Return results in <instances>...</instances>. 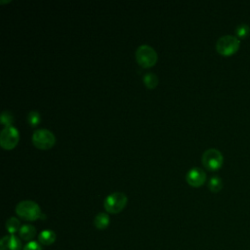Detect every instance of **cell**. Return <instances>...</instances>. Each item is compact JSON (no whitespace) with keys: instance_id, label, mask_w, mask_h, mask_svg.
Masks as SVG:
<instances>
[{"instance_id":"6da1fadb","label":"cell","mask_w":250,"mask_h":250,"mask_svg":"<svg viewBox=\"0 0 250 250\" xmlns=\"http://www.w3.org/2000/svg\"><path fill=\"white\" fill-rule=\"evenodd\" d=\"M16 213L26 221H35L41 217L39 205L32 200H22L16 206Z\"/></svg>"},{"instance_id":"7a4b0ae2","label":"cell","mask_w":250,"mask_h":250,"mask_svg":"<svg viewBox=\"0 0 250 250\" xmlns=\"http://www.w3.org/2000/svg\"><path fill=\"white\" fill-rule=\"evenodd\" d=\"M240 45L239 39L230 34L221 36L216 42V50L223 56H229L235 53Z\"/></svg>"},{"instance_id":"3957f363","label":"cell","mask_w":250,"mask_h":250,"mask_svg":"<svg viewBox=\"0 0 250 250\" xmlns=\"http://www.w3.org/2000/svg\"><path fill=\"white\" fill-rule=\"evenodd\" d=\"M127 204V196L125 193L115 191L107 195L104 201V209L111 214L119 213Z\"/></svg>"},{"instance_id":"277c9868","label":"cell","mask_w":250,"mask_h":250,"mask_svg":"<svg viewBox=\"0 0 250 250\" xmlns=\"http://www.w3.org/2000/svg\"><path fill=\"white\" fill-rule=\"evenodd\" d=\"M136 59L143 67H150L157 61V53L151 46L144 44L137 48Z\"/></svg>"},{"instance_id":"5b68a950","label":"cell","mask_w":250,"mask_h":250,"mask_svg":"<svg viewBox=\"0 0 250 250\" xmlns=\"http://www.w3.org/2000/svg\"><path fill=\"white\" fill-rule=\"evenodd\" d=\"M56 138L48 129H37L32 134V143L40 149H48L54 146Z\"/></svg>"},{"instance_id":"8992f818","label":"cell","mask_w":250,"mask_h":250,"mask_svg":"<svg viewBox=\"0 0 250 250\" xmlns=\"http://www.w3.org/2000/svg\"><path fill=\"white\" fill-rule=\"evenodd\" d=\"M201 161L203 165L211 171H215L219 169L224 161V157L222 152L217 148H208L206 149L201 157Z\"/></svg>"},{"instance_id":"52a82bcc","label":"cell","mask_w":250,"mask_h":250,"mask_svg":"<svg viewBox=\"0 0 250 250\" xmlns=\"http://www.w3.org/2000/svg\"><path fill=\"white\" fill-rule=\"evenodd\" d=\"M19 137V131L16 127H5L0 134V145L5 149H12L18 144Z\"/></svg>"},{"instance_id":"ba28073f","label":"cell","mask_w":250,"mask_h":250,"mask_svg":"<svg viewBox=\"0 0 250 250\" xmlns=\"http://www.w3.org/2000/svg\"><path fill=\"white\" fill-rule=\"evenodd\" d=\"M187 182L192 187H199L203 185L206 180V173L199 167H192L186 175Z\"/></svg>"},{"instance_id":"9c48e42d","label":"cell","mask_w":250,"mask_h":250,"mask_svg":"<svg viewBox=\"0 0 250 250\" xmlns=\"http://www.w3.org/2000/svg\"><path fill=\"white\" fill-rule=\"evenodd\" d=\"M0 250H21V241L15 234H8L0 240Z\"/></svg>"},{"instance_id":"30bf717a","label":"cell","mask_w":250,"mask_h":250,"mask_svg":"<svg viewBox=\"0 0 250 250\" xmlns=\"http://www.w3.org/2000/svg\"><path fill=\"white\" fill-rule=\"evenodd\" d=\"M56 233L52 229H44L38 235V241L42 245H51L56 241Z\"/></svg>"},{"instance_id":"8fae6325","label":"cell","mask_w":250,"mask_h":250,"mask_svg":"<svg viewBox=\"0 0 250 250\" xmlns=\"http://www.w3.org/2000/svg\"><path fill=\"white\" fill-rule=\"evenodd\" d=\"M20 237L25 241H31L36 234V229L32 225H23L19 230Z\"/></svg>"},{"instance_id":"7c38bea8","label":"cell","mask_w":250,"mask_h":250,"mask_svg":"<svg viewBox=\"0 0 250 250\" xmlns=\"http://www.w3.org/2000/svg\"><path fill=\"white\" fill-rule=\"evenodd\" d=\"M94 225L98 229H104L109 225V217L106 213L101 212L96 215L94 219Z\"/></svg>"},{"instance_id":"4fadbf2b","label":"cell","mask_w":250,"mask_h":250,"mask_svg":"<svg viewBox=\"0 0 250 250\" xmlns=\"http://www.w3.org/2000/svg\"><path fill=\"white\" fill-rule=\"evenodd\" d=\"M21 229V223L20 221L15 218V217H11L9 220H7L6 222V229L10 234H14L17 231H19Z\"/></svg>"},{"instance_id":"5bb4252c","label":"cell","mask_w":250,"mask_h":250,"mask_svg":"<svg viewBox=\"0 0 250 250\" xmlns=\"http://www.w3.org/2000/svg\"><path fill=\"white\" fill-rule=\"evenodd\" d=\"M208 188L213 192H218L223 188L222 179L219 176H213L208 181Z\"/></svg>"},{"instance_id":"9a60e30c","label":"cell","mask_w":250,"mask_h":250,"mask_svg":"<svg viewBox=\"0 0 250 250\" xmlns=\"http://www.w3.org/2000/svg\"><path fill=\"white\" fill-rule=\"evenodd\" d=\"M250 33V26L249 24L245 23V22H241L239 24L236 25L235 27V34L236 37L238 38H245L248 36V34Z\"/></svg>"},{"instance_id":"2e32d148","label":"cell","mask_w":250,"mask_h":250,"mask_svg":"<svg viewBox=\"0 0 250 250\" xmlns=\"http://www.w3.org/2000/svg\"><path fill=\"white\" fill-rule=\"evenodd\" d=\"M144 82L147 88L152 89V88L156 87V85L158 83V78L154 73L148 72L144 76Z\"/></svg>"},{"instance_id":"e0dca14e","label":"cell","mask_w":250,"mask_h":250,"mask_svg":"<svg viewBox=\"0 0 250 250\" xmlns=\"http://www.w3.org/2000/svg\"><path fill=\"white\" fill-rule=\"evenodd\" d=\"M14 122V116L9 110H4L1 113V123L5 127L12 126V123Z\"/></svg>"},{"instance_id":"ac0fdd59","label":"cell","mask_w":250,"mask_h":250,"mask_svg":"<svg viewBox=\"0 0 250 250\" xmlns=\"http://www.w3.org/2000/svg\"><path fill=\"white\" fill-rule=\"evenodd\" d=\"M27 121L30 126H36L40 122V114L35 110L29 111L27 115Z\"/></svg>"},{"instance_id":"d6986e66","label":"cell","mask_w":250,"mask_h":250,"mask_svg":"<svg viewBox=\"0 0 250 250\" xmlns=\"http://www.w3.org/2000/svg\"><path fill=\"white\" fill-rule=\"evenodd\" d=\"M22 250H43L41 244L37 241H29Z\"/></svg>"}]
</instances>
